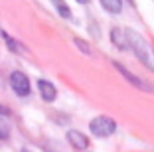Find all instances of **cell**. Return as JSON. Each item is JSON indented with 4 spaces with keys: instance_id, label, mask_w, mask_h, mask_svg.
I'll return each instance as SVG.
<instances>
[{
    "instance_id": "6",
    "label": "cell",
    "mask_w": 154,
    "mask_h": 152,
    "mask_svg": "<svg viewBox=\"0 0 154 152\" xmlns=\"http://www.w3.org/2000/svg\"><path fill=\"white\" fill-rule=\"evenodd\" d=\"M113 65H115V69H119V73H122V75L127 77V79L131 81V83H132V85H134V87H138V89H142V91H148V87L144 85V81H142L140 77L132 75V73L128 71V69H127V67H125V65H121V63H117V61H115Z\"/></svg>"
},
{
    "instance_id": "5",
    "label": "cell",
    "mask_w": 154,
    "mask_h": 152,
    "mask_svg": "<svg viewBox=\"0 0 154 152\" xmlns=\"http://www.w3.org/2000/svg\"><path fill=\"white\" fill-rule=\"evenodd\" d=\"M38 89H40V95L44 101H48V103H51V101H55V87L51 85L50 81H45V79H40L38 81Z\"/></svg>"
},
{
    "instance_id": "12",
    "label": "cell",
    "mask_w": 154,
    "mask_h": 152,
    "mask_svg": "<svg viewBox=\"0 0 154 152\" xmlns=\"http://www.w3.org/2000/svg\"><path fill=\"white\" fill-rule=\"evenodd\" d=\"M2 38L6 40V44H8V48L12 49V51H18V49H20V45H18V44H14V40L8 36V34H2Z\"/></svg>"
},
{
    "instance_id": "1",
    "label": "cell",
    "mask_w": 154,
    "mask_h": 152,
    "mask_svg": "<svg viewBox=\"0 0 154 152\" xmlns=\"http://www.w3.org/2000/svg\"><path fill=\"white\" fill-rule=\"evenodd\" d=\"M125 36H127V44L134 49L136 57L140 59L148 69L154 71V48L150 44H146V40L140 34H136V32H132V30H125Z\"/></svg>"
},
{
    "instance_id": "11",
    "label": "cell",
    "mask_w": 154,
    "mask_h": 152,
    "mask_svg": "<svg viewBox=\"0 0 154 152\" xmlns=\"http://www.w3.org/2000/svg\"><path fill=\"white\" fill-rule=\"evenodd\" d=\"M73 42H75V45H77V48H79V49H81L83 54L91 55V45H89V44H85V42H83L81 38H75V40H73Z\"/></svg>"
},
{
    "instance_id": "2",
    "label": "cell",
    "mask_w": 154,
    "mask_h": 152,
    "mask_svg": "<svg viewBox=\"0 0 154 152\" xmlns=\"http://www.w3.org/2000/svg\"><path fill=\"white\" fill-rule=\"evenodd\" d=\"M89 130L95 136H111V134H115V130H117V123L113 121V119H109V116H95L93 121L89 123Z\"/></svg>"
},
{
    "instance_id": "4",
    "label": "cell",
    "mask_w": 154,
    "mask_h": 152,
    "mask_svg": "<svg viewBox=\"0 0 154 152\" xmlns=\"http://www.w3.org/2000/svg\"><path fill=\"white\" fill-rule=\"evenodd\" d=\"M67 140L77 150H87L89 148V138L83 132H79V130H67Z\"/></svg>"
},
{
    "instance_id": "14",
    "label": "cell",
    "mask_w": 154,
    "mask_h": 152,
    "mask_svg": "<svg viewBox=\"0 0 154 152\" xmlns=\"http://www.w3.org/2000/svg\"><path fill=\"white\" fill-rule=\"evenodd\" d=\"M79 4H89V0H77Z\"/></svg>"
},
{
    "instance_id": "8",
    "label": "cell",
    "mask_w": 154,
    "mask_h": 152,
    "mask_svg": "<svg viewBox=\"0 0 154 152\" xmlns=\"http://www.w3.org/2000/svg\"><path fill=\"white\" fill-rule=\"evenodd\" d=\"M101 6H103L109 14H121L122 0H101Z\"/></svg>"
},
{
    "instance_id": "10",
    "label": "cell",
    "mask_w": 154,
    "mask_h": 152,
    "mask_svg": "<svg viewBox=\"0 0 154 152\" xmlns=\"http://www.w3.org/2000/svg\"><path fill=\"white\" fill-rule=\"evenodd\" d=\"M10 129H12V126H10L8 119L0 115V138H2V140H4V138H8V136H10Z\"/></svg>"
},
{
    "instance_id": "9",
    "label": "cell",
    "mask_w": 154,
    "mask_h": 152,
    "mask_svg": "<svg viewBox=\"0 0 154 152\" xmlns=\"http://www.w3.org/2000/svg\"><path fill=\"white\" fill-rule=\"evenodd\" d=\"M55 6V10L59 12V16H63V18H71V10H69V6L65 4L63 0H51Z\"/></svg>"
},
{
    "instance_id": "13",
    "label": "cell",
    "mask_w": 154,
    "mask_h": 152,
    "mask_svg": "<svg viewBox=\"0 0 154 152\" xmlns=\"http://www.w3.org/2000/svg\"><path fill=\"white\" fill-rule=\"evenodd\" d=\"M0 115H2V116H8L10 113H8V109H4V107H0Z\"/></svg>"
},
{
    "instance_id": "3",
    "label": "cell",
    "mask_w": 154,
    "mask_h": 152,
    "mask_svg": "<svg viewBox=\"0 0 154 152\" xmlns=\"http://www.w3.org/2000/svg\"><path fill=\"white\" fill-rule=\"evenodd\" d=\"M10 87L16 95L20 97H26L30 95V79L28 75H24L22 71H12L10 73Z\"/></svg>"
},
{
    "instance_id": "7",
    "label": "cell",
    "mask_w": 154,
    "mask_h": 152,
    "mask_svg": "<svg viewBox=\"0 0 154 152\" xmlns=\"http://www.w3.org/2000/svg\"><path fill=\"white\" fill-rule=\"evenodd\" d=\"M111 40H113V44L117 45V48H121V49H127V48H128L127 36H125V30L113 28V30H111Z\"/></svg>"
}]
</instances>
